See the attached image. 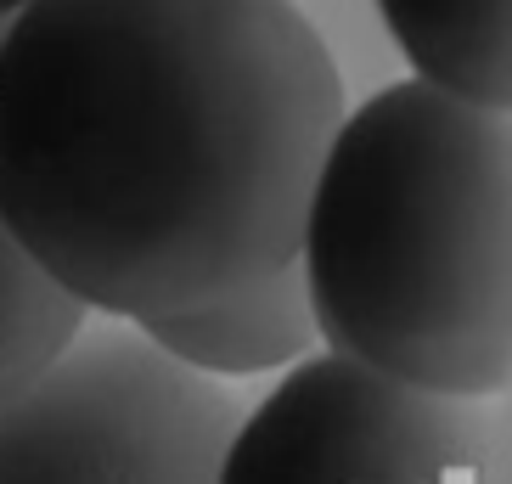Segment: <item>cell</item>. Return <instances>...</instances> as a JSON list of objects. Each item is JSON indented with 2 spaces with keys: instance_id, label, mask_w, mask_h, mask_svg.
<instances>
[{
  "instance_id": "obj_5",
  "label": "cell",
  "mask_w": 512,
  "mask_h": 484,
  "mask_svg": "<svg viewBox=\"0 0 512 484\" xmlns=\"http://www.w3.org/2000/svg\"><path fill=\"white\" fill-rule=\"evenodd\" d=\"M136 327L164 355L186 361L192 372L231 378V383L282 372V366H293L299 355H310L321 344L316 316H310V293H304V276H299V259H287V265L220 293V299L164 310V316H147Z\"/></svg>"
},
{
  "instance_id": "obj_8",
  "label": "cell",
  "mask_w": 512,
  "mask_h": 484,
  "mask_svg": "<svg viewBox=\"0 0 512 484\" xmlns=\"http://www.w3.org/2000/svg\"><path fill=\"white\" fill-rule=\"evenodd\" d=\"M12 6H17V0H0V17H6V12H12Z\"/></svg>"
},
{
  "instance_id": "obj_1",
  "label": "cell",
  "mask_w": 512,
  "mask_h": 484,
  "mask_svg": "<svg viewBox=\"0 0 512 484\" xmlns=\"http://www.w3.org/2000/svg\"><path fill=\"white\" fill-rule=\"evenodd\" d=\"M344 74L299 0H17L0 220L85 310L147 321L299 259Z\"/></svg>"
},
{
  "instance_id": "obj_7",
  "label": "cell",
  "mask_w": 512,
  "mask_h": 484,
  "mask_svg": "<svg viewBox=\"0 0 512 484\" xmlns=\"http://www.w3.org/2000/svg\"><path fill=\"white\" fill-rule=\"evenodd\" d=\"M91 316L0 220V400L17 394Z\"/></svg>"
},
{
  "instance_id": "obj_2",
  "label": "cell",
  "mask_w": 512,
  "mask_h": 484,
  "mask_svg": "<svg viewBox=\"0 0 512 484\" xmlns=\"http://www.w3.org/2000/svg\"><path fill=\"white\" fill-rule=\"evenodd\" d=\"M299 276L327 349L422 389L507 394V113L417 74L344 107L304 197Z\"/></svg>"
},
{
  "instance_id": "obj_6",
  "label": "cell",
  "mask_w": 512,
  "mask_h": 484,
  "mask_svg": "<svg viewBox=\"0 0 512 484\" xmlns=\"http://www.w3.org/2000/svg\"><path fill=\"white\" fill-rule=\"evenodd\" d=\"M411 74L484 107H512V0H377Z\"/></svg>"
},
{
  "instance_id": "obj_4",
  "label": "cell",
  "mask_w": 512,
  "mask_h": 484,
  "mask_svg": "<svg viewBox=\"0 0 512 484\" xmlns=\"http://www.w3.org/2000/svg\"><path fill=\"white\" fill-rule=\"evenodd\" d=\"M220 484H507V411L310 349L242 411Z\"/></svg>"
},
{
  "instance_id": "obj_3",
  "label": "cell",
  "mask_w": 512,
  "mask_h": 484,
  "mask_svg": "<svg viewBox=\"0 0 512 484\" xmlns=\"http://www.w3.org/2000/svg\"><path fill=\"white\" fill-rule=\"evenodd\" d=\"M248 406L231 378L192 372L136 321L91 310L0 400V484H220Z\"/></svg>"
}]
</instances>
